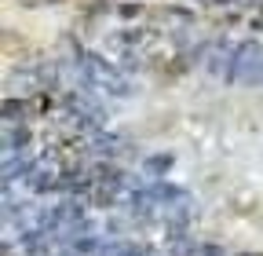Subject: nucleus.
I'll list each match as a JSON object with an SVG mask.
<instances>
[{
    "label": "nucleus",
    "mask_w": 263,
    "mask_h": 256,
    "mask_svg": "<svg viewBox=\"0 0 263 256\" xmlns=\"http://www.w3.org/2000/svg\"><path fill=\"white\" fill-rule=\"evenodd\" d=\"M121 15H124V19H136V15H139V8H136V4H124V8H121Z\"/></svg>",
    "instance_id": "obj_1"
}]
</instances>
